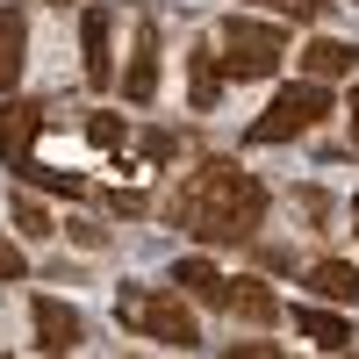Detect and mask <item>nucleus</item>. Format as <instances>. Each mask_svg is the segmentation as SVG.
Returning a JSON list of instances; mask_svg holds the SVG:
<instances>
[{
  "label": "nucleus",
  "instance_id": "9",
  "mask_svg": "<svg viewBox=\"0 0 359 359\" xmlns=\"http://www.w3.org/2000/svg\"><path fill=\"white\" fill-rule=\"evenodd\" d=\"M223 309L237 323H252V331H273V323H280V294L266 280H252V273H237V287H223Z\"/></svg>",
  "mask_w": 359,
  "mask_h": 359
},
{
  "label": "nucleus",
  "instance_id": "11",
  "mask_svg": "<svg viewBox=\"0 0 359 359\" xmlns=\"http://www.w3.org/2000/svg\"><path fill=\"white\" fill-rule=\"evenodd\" d=\"M309 294H323V302H359V266L352 259H316L309 273H302Z\"/></svg>",
  "mask_w": 359,
  "mask_h": 359
},
{
  "label": "nucleus",
  "instance_id": "4",
  "mask_svg": "<svg viewBox=\"0 0 359 359\" xmlns=\"http://www.w3.org/2000/svg\"><path fill=\"white\" fill-rule=\"evenodd\" d=\"M280 57H287V29H273V22H245V15L223 22V57H216L223 79H273Z\"/></svg>",
  "mask_w": 359,
  "mask_h": 359
},
{
  "label": "nucleus",
  "instance_id": "16",
  "mask_svg": "<svg viewBox=\"0 0 359 359\" xmlns=\"http://www.w3.org/2000/svg\"><path fill=\"white\" fill-rule=\"evenodd\" d=\"M15 180H22V187H43V194H65V201H86V194H94L79 172H57V165H36V158H22Z\"/></svg>",
  "mask_w": 359,
  "mask_h": 359
},
{
  "label": "nucleus",
  "instance_id": "21",
  "mask_svg": "<svg viewBox=\"0 0 359 359\" xmlns=\"http://www.w3.org/2000/svg\"><path fill=\"white\" fill-rule=\"evenodd\" d=\"M86 137H94L101 151H123V115H108V108H101L94 123H86Z\"/></svg>",
  "mask_w": 359,
  "mask_h": 359
},
{
  "label": "nucleus",
  "instance_id": "26",
  "mask_svg": "<svg viewBox=\"0 0 359 359\" xmlns=\"http://www.w3.org/2000/svg\"><path fill=\"white\" fill-rule=\"evenodd\" d=\"M287 15H302V22H316V15H331V0H280Z\"/></svg>",
  "mask_w": 359,
  "mask_h": 359
},
{
  "label": "nucleus",
  "instance_id": "7",
  "mask_svg": "<svg viewBox=\"0 0 359 359\" xmlns=\"http://www.w3.org/2000/svg\"><path fill=\"white\" fill-rule=\"evenodd\" d=\"M158 57H165L158 22H137V50H130V65H123V101H130V108L158 101Z\"/></svg>",
  "mask_w": 359,
  "mask_h": 359
},
{
  "label": "nucleus",
  "instance_id": "5",
  "mask_svg": "<svg viewBox=\"0 0 359 359\" xmlns=\"http://www.w3.org/2000/svg\"><path fill=\"white\" fill-rule=\"evenodd\" d=\"M50 130V115L43 101H15V94H0V165H22V158H36V137Z\"/></svg>",
  "mask_w": 359,
  "mask_h": 359
},
{
  "label": "nucleus",
  "instance_id": "24",
  "mask_svg": "<svg viewBox=\"0 0 359 359\" xmlns=\"http://www.w3.org/2000/svg\"><path fill=\"white\" fill-rule=\"evenodd\" d=\"M230 352H237V359H280V345H273V338H237Z\"/></svg>",
  "mask_w": 359,
  "mask_h": 359
},
{
  "label": "nucleus",
  "instance_id": "17",
  "mask_svg": "<svg viewBox=\"0 0 359 359\" xmlns=\"http://www.w3.org/2000/svg\"><path fill=\"white\" fill-rule=\"evenodd\" d=\"M8 216H15L22 237H50V230H57V223H50V208H43L36 194H15V201H8Z\"/></svg>",
  "mask_w": 359,
  "mask_h": 359
},
{
  "label": "nucleus",
  "instance_id": "13",
  "mask_svg": "<svg viewBox=\"0 0 359 359\" xmlns=\"http://www.w3.org/2000/svg\"><path fill=\"white\" fill-rule=\"evenodd\" d=\"M172 287H180V294H194L201 309H223V287H230V280H223L208 259H180V266H172Z\"/></svg>",
  "mask_w": 359,
  "mask_h": 359
},
{
  "label": "nucleus",
  "instance_id": "29",
  "mask_svg": "<svg viewBox=\"0 0 359 359\" xmlns=\"http://www.w3.org/2000/svg\"><path fill=\"white\" fill-rule=\"evenodd\" d=\"M352 216H359V201H352Z\"/></svg>",
  "mask_w": 359,
  "mask_h": 359
},
{
  "label": "nucleus",
  "instance_id": "25",
  "mask_svg": "<svg viewBox=\"0 0 359 359\" xmlns=\"http://www.w3.org/2000/svg\"><path fill=\"white\" fill-rule=\"evenodd\" d=\"M22 273H29V266H22V252L8 245V237H0V287H8V280H22Z\"/></svg>",
  "mask_w": 359,
  "mask_h": 359
},
{
  "label": "nucleus",
  "instance_id": "14",
  "mask_svg": "<svg viewBox=\"0 0 359 359\" xmlns=\"http://www.w3.org/2000/svg\"><path fill=\"white\" fill-rule=\"evenodd\" d=\"M294 331H302L309 345H323V352H345L352 345V323L338 309H294Z\"/></svg>",
  "mask_w": 359,
  "mask_h": 359
},
{
  "label": "nucleus",
  "instance_id": "15",
  "mask_svg": "<svg viewBox=\"0 0 359 359\" xmlns=\"http://www.w3.org/2000/svg\"><path fill=\"white\" fill-rule=\"evenodd\" d=\"M187 101H194V108H216V101H223V65H216V50H187Z\"/></svg>",
  "mask_w": 359,
  "mask_h": 359
},
{
  "label": "nucleus",
  "instance_id": "19",
  "mask_svg": "<svg viewBox=\"0 0 359 359\" xmlns=\"http://www.w3.org/2000/svg\"><path fill=\"white\" fill-rule=\"evenodd\" d=\"M294 208L309 216V230H338V223H331V216H338V201L323 194V187H294Z\"/></svg>",
  "mask_w": 359,
  "mask_h": 359
},
{
  "label": "nucleus",
  "instance_id": "23",
  "mask_svg": "<svg viewBox=\"0 0 359 359\" xmlns=\"http://www.w3.org/2000/svg\"><path fill=\"white\" fill-rule=\"evenodd\" d=\"M65 237H72L79 252H101L108 245V223H65Z\"/></svg>",
  "mask_w": 359,
  "mask_h": 359
},
{
  "label": "nucleus",
  "instance_id": "18",
  "mask_svg": "<svg viewBox=\"0 0 359 359\" xmlns=\"http://www.w3.org/2000/svg\"><path fill=\"white\" fill-rule=\"evenodd\" d=\"M137 151L151 158V165H172L180 151H187V137H180V130H165V123H158V130H144V137H137Z\"/></svg>",
  "mask_w": 359,
  "mask_h": 359
},
{
  "label": "nucleus",
  "instance_id": "27",
  "mask_svg": "<svg viewBox=\"0 0 359 359\" xmlns=\"http://www.w3.org/2000/svg\"><path fill=\"white\" fill-rule=\"evenodd\" d=\"M345 108H352V144H359V86H352V101H345Z\"/></svg>",
  "mask_w": 359,
  "mask_h": 359
},
{
  "label": "nucleus",
  "instance_id": "3",
  "mask_svg": "<svg viewBox=\"0 0 359 359\" xmlns=\"http://www.w3.org/2000/svg\"><path fill=\"white\" fill-rule=\"evenodd\" d=\"M115 316H123L130 331H144L151 345H165V352H194V345H201V331H194L187 302H180V287L144 294V287H130V280H123V294H115Z\"/></svg>",
  "mask_w": 359,
  "mask_h": 359
},
{
  "label": "nucleus",
  "instance_id": "10",
  "mask_svg": "<svg viewBox=\"0 0 359 359\" xmlns=\"http://www.w3.org/2000/svg\"><path fill=\"white\" fill-rule=\"evenodd\" d=\"M294 57H302V79H345V72L359 65V43H345V36H316V43H302Z\"/></svg>",
  "mask_w": 359,
  "mask_h": 359
},
{
  "label": "nucleus",
  "instance_id": "6",
  "mask_svg": "<svg viewBox=\"0 0 359 359\" xmlns=\"http://www.w3.org/2000/svg\"><path fill=\"white\" fill-rule=\"evenodd\" d=\"M79 50H86V86L108 94V86H115V15L108 8H86L79 15Z\"/></svg>",
  "mask_w": 359,
  "mask_h": 359
},
{
  "label": "nucleus",
  "instance_id": "2",
  "mask_svg": "<svg viewBox=\"0 0 359 359\" xmlns=\"http://www.w3.org/2000/svg\"><path fill=\"white\" fill-rule=\"evenodd\" d=\"M331 115H338L331 79H294V86H280V94H273V108H266V115H252L245 144H294V137L323 130Z\"/></svg>",
  "mask_w": 359,
  "mask_h": 359
},
{
  "label": "nucleus",
  "instance_id": "12",
  "mask_svg": "<svg viewBox=\"0 0 359 359\" xmlns=\"http://www.w3.org/2000/svg\"><path fill=\"white\" fill-rule=\"evenodd\" d=\"M22 50H29V15H22V8H0V94H15Z\"/></svg>",
  "mask_w": 359,
  "mask_h": 359
},
{
  "label": "nucleus",
  "instance_id": "20",
  "mask_svg": "<svg viewBox=\"0 0 359 359\" xmlns=\"http://www.w3.org/2000/svg\"><path fill=\"white\" fill-rule=\"evenodd\" d=\"M252 259L266 266V273H294V245H266V237H252Z\"/></svg>",
  "mask_w": 359,
  "mask_h": 359
},
{
  "label": "nucleus",
  "instance_id": "22",
  "mask_svg": "<svg viewBox=\"0 0 359 359\" xmlns=\"http://www.w3.org/2000/svg\"><path fill=\"white\" fill-rule=\"evenodd\" d=\"M108 208H115V216H130V223H137V216H151V201H144L137 187H115V194H108Z\"/></svg>",
  "mask_w": 359,
  "mask_h": 359
},
{
  "label": "nucleus",
  "instance_id": "8",
  "mask_svg": "<svg viewBox=\"0 0 359 359\" xmlns=\"http://www.w3.org/2000/svg\"><path fill=\"white\" fill-rule=\"evenodd\" d=\"M36 352H79L86 345V323H79V309L72 302H57V294H36Z\"/></svg>",
  "mask_w": 359,
  "mask_h": 359
},
{
  "label": "nucleus",
  "instance_id": "1",
  "mask_svg": "<svg viewBox=\"0 0 359 359\" xmlns=\"http://www.w3.org/2000/svg\"><path fill=\"white\" fill-rule=\"evenodd\" d=\"M172 223L201 237V245H252L266 223V187L252 172H237L230 158H201L187 180L172 187Z\"/></svg>",
  "mask_w": 359,
  "mask_h": 359
},
{
  "label": "nucleus",
  "instance_id": "28",
  "mask_svg": "<svg viewBox=\"0 0 359 359\" xmlns=\"http://www.w3.org/2000/svg\"><path fill=\"white\" fill-rule=\"evenodd\" d=\"M50 8H65V0H50Z\"/></svg>",
  "mask_w": 359,
  "mask_h": 359
}]
</instances>
